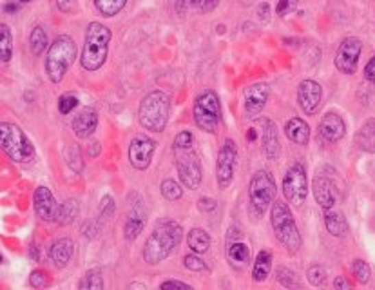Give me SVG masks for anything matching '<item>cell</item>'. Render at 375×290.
Listing matches in <instances>:
<instances>
[{"label": "cell", "mask_w": 375, "mask_h": 290, "mask_svg": "<svg viewBox=\"0 0 375 290\" xmlns=\"http://www.w3.org/2000/svg\"><path fill=\"white\" fill-rule=\"evenodd\" d=\"M183 229L176 221H163L152 230L143 245V260L147 265L162 263L182 243Z\"/></svg>", "instance_id": "cell-1"}, {"label": "cell", "mask_w": 375, "mask_h": 290, "mask_svg": "<svg viewBox=\"0 0 375 290\" xmlns=\"http://www.w3.org/2000/svg\"><path fill=\"white\" fill-rule=\"evenodd\" d=\"M111 42V29L100 22H91L86 29L84 51H82V67L86 71H98L107 58Z\"/></svg>", "instance_id": "cell-2"}, {"label": "cell", "mask_w": 375, "mask_h": 290, "mask_svg": "<svg viewBox=\"0 0 375 290\" xmlns=\"http://www.w3.org/2000/svg\"><path fill=\"white\" fill-rule=\"evenodd\" d=\"M270 223H272V229H274L276 236L281 241L285 249L289 250L290 254H295L298 250L301 249V239L300 230H298V225H295V219L292 216V210L289 209V205L278 200L272 204V210H270Z\"/></svg>", "instance_id": "cell-3"}, {"label": "cell", "mask_w": 375, "mask_h": 290, "mask_svg": "<svg viewBox=\"0 0 375 290\" xmlns=\"http://www.w3.org/2000/svg\"><path fill=\"white\" fill-rule=\"evenodd\" d=\"M171 98L163 91H152L143 98L138 109V120L143 129L152 132H162L169 122Z\"/></svg>", "instance_id": "cell-4"}, {"label": "cell", "mask_w": 375, "mask_h": 290, "mask_svg": "<svg viewBox=\"0 0 375 290\" xmlns=\"http://www.w3.org/2000/svg\"><path fill=\"white\" fill-rule=\"evenodd\" d=\"M76 58V44L71 36L60 35L51 44L46 58V73L53 84L64 80L67 69L73 66Z\"/></svg>", "instance_id": "cell-5"}, {"label": "cell", "mask_w": 375, "mask_h": 290, "mask_svg": "<svg viewBox=\"0 0 375 290\" xmlns=\"http://www.w3.org/2000/svg\"><path fill=\"white\" fill-rule=\"evenodd\" d=\"M0 142L4 153L15 163H29L35 158V147L16 123H0Z\"/></svg>", "instance_id": "cell-6"}, {"label": "cell", "mask_w": 375, "mask_h": 290, "mask_svg": "<svg viewBox=\"0 0 375 290\" xmlns=\"http://www.w3.org/2000/svg\"><path fill=\"white\" fill-rule=\"evenodd\" d=\"M194 120L202 131L205 132H216L221 123V104H219V97L213 89L199 93L196 100H194Z\"/></svg>", "instance_id": "cell-7"}, {"label": "cell", "mask_w": 375, "mask_h": 290, "mask_svg": "<svg viewBox=\"0 0 375 290\" xmlns=\"http://www.w3.org/2000/svg\"><path fill=\"white\" fill-rule=\"evenodd\" d=\"M276 193H278L276 182L270 176L269 171H258V173L254 174L249 185V198L250 207H252L256 216L261 218L267 213L270 205L274 204Z\"/></svg>", "instance_id": "cell-8"}, {"label": "cell", "mask_w": 375, "mask_h": 290, "mask_svg": "<svg viewBox=\"0 0 375 290\" xmlns=\"http://www.w3.org/2000/svg\"><path fill=\"white\" fill-rule=\"evenodd\" d=\"M283 194L289 200V204L300 207L304 204L309 194V182H306V169L303 163L295 162L287 171L283 178Z\"/></svg>", "instance_id": "cell-9"}, {"label": "cell", "mask_w": 375, "mask_h": 290, "mask_svg": "<svg viewBox=\"0 0 375 290\" xmlns=\"http://www.w3.org/2000/svg\"><path fill=\"white\" fill-rule=\"evenodd\" d=\"M174 154H176V169L182 184L187 189H191V191H196L203 178L202 163L198 160V154L194 153L193 149L174 151Z\"/></svg>", "instance_id": "cell-10"}, {"label": "cell", "mask_w": 375, "mask_h": 290, "mask_svg": "<svg viewBox=\"0 0 375 290\" xmlns=\"http://www.w3.org/2000/svg\"><path fill=\"white\" fill-rule=\"evenodd\" d=\"M236 162H238V147H236L234 140L227 138L219 149L218 163H216V178H218L219 189H227L232 184Z\"/></svg>", "instance_id": "cell-11"}, {"label": "cell", "mask_w": 375, "mask_h": 290, "mask_svg": "<svg viewBox=\"0 0 375 290\" xmlns=\"http://www.w3.org/2000/svg\"><path fill=\"white\" fill-rule=\"evenodd\" d=\"M361 51H363V42L359 38H355V36L345 38L335 53V67L343 75H354L359 66Z\"/></svg>", "instance_id": "cell-12"}, {"label": "cell", "mask_w": 375, "mask_h": 290, "mask_svg": "<svg viewBox=\"0 0 375 290\" xmlns=\"http://www.w3.org/2000/svg\"><path fill=\"white\" fill-rule=\"evenodd\" d=\"M270 87L267 82H256L252 86L245 87L243 91V114L247 120H254L261 114L269 100Z\"/></svg>", "instance_id": "cell-13"}, {"label": "cell", "mask_w": 375, "mask_h": 290, "mask_svg": "<svg viewBox=\"0 0 375 290\" xmlns=\"http://www.w3.org/2000/svg\"><path fill=\"white\" fill-rule=\"evenodd\" d=\"M154 151H156L154 140L149 136H134L129 143V162L138 171H145L151 165Z\"/></svg>", "instance_id": "cell-14"}, {"label": "cell", "mask_w": 375, "mask_h": 290, "mask_svg": "<svg viewBox=\"0 0 375 290\" xmlns=\"http://www.w3.org/2000/svg\"><path fill=\"white\" fill-rule=\"evenodd\" d=\"M321 98H323V89L317 82L314 80H303L298 89V102L303 109L304 114H315L321 106Z\"/></svg>", "instance_id": "cell-15"}, {"label": "cell", "mask_w": 375, "mask_h": 290, "mask_svg": "<svg viewBox=\"0 0 375 290\" xmlns=\"http://www.w3.org/2000/svg\"><path fill=\"white\" fill-rule=\"evenodd\" d=\"M317 129H319L321 138H323L325 142L335 143L345 136L346 123L345 120H343V117L337 114V112H326L325 117L321 118L319 128Z\"/></svg>", "instance_id": "cell-16"}, {"label": "cell", "mask_w": 375, "mask_h": 290, "mask_svg": "<svg viewBox=\"0 0 375 290\" xmlns=\"http://www.w3.org/2000/svg\"><path fill=\"white\" fill-rule=\"evenodd\" d=\"M33 205H35V213L38 218L44 219V221H55L58 205H56L49 189L36 187L35 194H33Z\"/></svg>", "instance_id": "cell-17"}, {"label": "cell", "mask_w": 375, "mask_h": 290, "mask_svg": "<svg viewBox=\"0 0 375 290\" xmlns=\"http://www.w3.org/2000/svg\"><path fill=\"white\" fill-rule=\"evenodd\" d=\"M98 128V112L93 107L82 109L75 118H73V131L78 138H89Z\"/></svg>", "instance_id": "cell-18"}, {"label": "cell", "mask_w": 375, "mask_h": 290, "mask_svg": "<svg viewBox=\"0 0 375 290\" xmlns=\"http://www.w3.org/2000/svg\"><path fill=\"white\" fill-rule=\"evenodd\" d=\"M312 191H314L315 202L323 207V209H334L335 202H337V193H335V185L325 176H317L312 182Z\"/></svg>", "instance_id": "cell-19"}, {"label": "cell", "mask_w": 375, "mask_h": 290, "mask_svg": "<svg viewBox=\"0 0 375 290\" xmlns=\"http://www.w3.org/2000/svg\"><path fill=\"white\" fill-rule=\"evenodd\" d=\"M73 252H75V243H73V239L60 238L51 245L49 258L56 269H64V267H67L69 261H71Z\"/></svg>", "instance_id": "cell-20"}, {"label": "cell", "mask_w": 375, "mask_h": 290, "mask_svg": "<svg viewBox=\"0 0 375 290\" xmlns=\"http://www.w3.org/2000/svg\"><path fill=\"white\" fill-rule=\"evenodd\" d=\"M261 125H263L261 140H263L265 156L269 160H278L279 151H281V147H279L278 128H276V123L270 122V120H261Z\"/></svg>", "instance_id": "cell-21"}, {"label": "cell", "mask_w": 375, "mask_h": 290, "mask_svg": "<svg viewBox=\"0 0 375 290\" xmlns=\"http://www.w3.org/2000/svg\"><path fill=\"white\" fill-rule=\"evenodd\" d=\"M355 145L365 153L375 154V118H368L354 136Z\"/></svg>", "instance_id": "cell-22"}, {"label": "cell", "mask_w": 375, "mask_h": 290, "mask_svg": "<svg viewBox=\"0 0 375 290\" xmlns=\"http://www.w3.org/2000/svg\"><path fill=\"white\" fill-rule=\"evenodd\" d=\"M285 134H287L290 142L298 143V145H309L310 142L309 123L301 120V118H290L287 125H285Z\"/></svg>", "instance_id": "cell-23"}, {"label": "cell", "mask_w": 375, "mask_h": 290, "mask_svg": "<svg viewBox=\"0 0 375 290\" xmlns=\"http://www.w3.org/2000/svg\"><path fill=\"white\" fill-rule=\"evenodd\" d=\"M270 270H272V254H270L269 250H261L256 256V261H254L252 280L256 283H263L270 276Z\"/></svg>", "instance_id": "cell-24"}, {"label": "cell", "mask_w": 375, "mask_h": 290, "mask_svg": "<svg viewBox=\"0 0 375 290\" xmlns=\"http://www.w3.org/2000/svg\"><path fill=\"white\" fill-rule=\"evenodd\" d=\"M325 225L330 234L337 236V238H343L348 232L346 219L343 218V214L334 209H325Z\"/></svg>", "instance_id": "cell-25"}, {"label": "cell", "mask_w": 375, "mask_h": 290, "mask_svg": "<svg viewBox=\"0 0 375 290\" xmlns=\"http://www.w3.org/2000/svg\"><path fill=\"white\" fill-rule=\"evenodd\" d=\"M227 256H228V261H230L234 267L243 269V267H247L250 261L249 245L241 243V241H238V243H232L230 247H228Z\"/></svg>", "instance_id": "cell-26"}, {"label": "cell", "mask_w": 375, "mask_h": 290, "mask_svg": "<svg viewBox=\"0 0 375 290\" xmlns=\"http://www.w3.org/2000/svg\"><path fill=\"white\" fill-rule=\"evenodd\" d=\"M187 243L193 252L196 254H205L210 247V236L203 229H193L187 234Z\"/></svg>", "instance_id": "cell-27"}, {"label": "cell", "mask_w": 375, "mask_h": 290, "mask_svg": "<svg viewBox=\"0 0 375 290\" xmlns=\"http://www.w3.org/2000/svg\"><path fill=\"white\" fill-rule=\"evenodd\" d=\"M76 216H78V202L76 200H66V202L58 204L55 221L58 225H67L71 223Z\"/></svg>", "instance_id": "cell-28"}, {"label": "cell", "mask_w": 375, "mask_h": 290, "mask_svg": "<svg viewBox=\"0 0 375 290\" xmlns=\"http://www.w3.org/2000/svg\"><path fill=\"white\" fill-rule=\"evenodd\" d=\"M143 227H145V216L138 213V210H134L125 221L123 234H125L127 239H136L138 236H140V232L143 230Z\"/></svg>", "instance_id": "cell-29"}, {"label": "cell", "mask_w": 375, "mask_h": 290, "mask_svg": "<svg viewBox=\"0 0 375 290\" xmlns=\"http://www.w3.org/2000/svg\"><path fill=\"white\" fill-rule=\"evenodd\" d=\"M29 46L31 51L35 56H40L44 53V49L47 47V35L46 29L42 26H35L29 35Z\"/></svg>", "instance_id": "cell-30"}, {"label": "cell", "mask_w": 375, "mask_h": 290, "mask_svg": "<svg viewBox=\"0 0 375 290\" xmlns=\"http://www.w3.org/2000/svg\"><path fill=\"white\" fill-rule=\"evenodd\" d=\"M78 289L80 290H101L104 289V278H101V270L95 269L84 274L78 281Z\"/></svg>", "instance_id": "cell-31"}, {"label": "cell", "mask_w": 375, "mask_h": 290, "mask_svg": "<svg viewBox=\"0 0 375 290\" xmlns=\"http://www.w3.org/2000/svg\"><path fill=\"white\" fill-rule=\"evenodd\" d=\"M127 0H95V8L104 16H114L123 10Z\"/></svg>", "instance_id": "cell-32"}, {"label": "cell", "mask_w": 375, "mask_h": 290, "mask_svg": "<svg viewBox=\"0 0 375 290\" xmlns=\"http://www.w3.org/2000/svg\"><path fill=\"white\" fill-rule=\"evenodd\" d=\"M0 33H2V42H0V55H2V62H10L11 55H13V36H11L10 27L2 24L0 26Z\"/></svg>", "instance_id": "cell-33"}, {"label": "cell", "mask_w": 375, "mask_h": 290, "mask_svg": "<svg viewBox=\"0 0 375 290\" xmlns=\"http://www.w3.org/2000/svg\"><path fill=\"white\" fill-rule=\"evenodd\" d=\"M160 191H162L163 198L169 200V202H176V200H180L183 196L182 185L178 184V182H174V180H171V178L163 180Z\"/></svg>", "instance_id": "cell-34"}, {"label": "cell", "mask_w": 375, "mask_h": 290, "mask_svg": "<svg viewBox=\"0 0 375 290\" xmlns=\"http://www.w3.org/2000/svg\"><path fill=\"white\" fill-rule=\"evenodd\" d=\"M352 274H354V278L359 281L361 285H366L368 280H370V267H368L365 260H355L352 263Z\"/></svg>", "instance_id": "cell-35"}, {"label": "cell", "mask_w": 375, "mask_h": 290, "mask_svg": "<svg viewBox=\"0 0 375 290\" xmlns=\"http://www.w3.org/2000/svg\"><path fill=\"white\" fill-rule=\"evenodd\" d=\"M276 278L283 287L290 289V287H298V278H295L294 270L287 269V267H278L276 269Z\"/></svg>", "instance_id": "cell-36"}, {"label": "cell", "mask_w": 375, "mask_h": 290, "mask_svg": "<svg viewBox=\"0 0 375 290\" xmlns=\"http://www.w3.org/2000/svg\"><path fill=\"white\" fill-rule=\"evenodd\" d=\"M306 278L312 287H323L326 281V272L321 265H312L306 272Z\"/></svg>", "instance_id": "cell-37"}, {"label": "cell", "mask_w": 375, "mask_h": 290, "mask_svg": "<svg viewBox=\"0 0 375 290\" xmlns=\"http://www.w3.org/2000/svg\"><path fill=\"white\" fill-rule=\"evenodd\" d=\"M76 106H78V97L73 93H66L58 98V109H60L62 114H69Z\"/></svg>", "instance_id": "cell-38"}, {"label": "cell", "mask_w": 375, "mask_h": 290, "mask_svg": "<svg viewBox=\"0 0 375 290\" xmlns=\"http://www.w3.org/2000/svg\"><path fill=\"white\" fill-rule=\"evenodd\" d=\"M29 285L33 289H46L49 285V276L46 270H33L29 276Z\"/></svg>", "instance_id": "cell-39"}, {"label": "cell", "mask_w": 375, "mask_h": 290, "mask_svg": "<svg viewBox=\"0 0 375 290\" xmlns=\"http://www.w3.org/2000/svg\"><path fill=\"white\" fill-rule=\"evenodd\" d=\"M194 145V136L189 131H182L174 138V151H182V149H193Z\"/></svg>", "instance_id": "cell-40"}, {"label": "cell", "mask_w": 375, "mask_h": 290, "mask_svg": "<svg viewBox=\"0 0 375 290\" xmlns=\"http://www.w3.org/2000/svg\"><path fill=\"white\" fill-rule=\"evenodd\" d=\"M183 265H185L189 270H193V272H202V270L207 269L202 258H198L196 254L185 256V258H183Z\"/></svg>", "instance_id": "cell-41"}, {"label": "cell", "mask_w": 375, "mask_h": 290, "mask_svg": "<svg viewBox=\"0 0 375 290\" xmlns=\"http://www.w3.org/2000/svg\"><path fill=\"white\" fill-rule=\"evenodd\" d=\"M295 5H298V0H279L276 5V13L279 16H287L295 10Z\"/></svg>", "instance_id": "cell-42"}, {"label": "cell", "mask_w": 375, "mask_h": 290, "mask_svg": "<svg viewBox=\"0 0 375 290\" xmlns=\"http://www.w3.org/2000/svg\"><path fill=\"white\" fill-rule=\"evenodd\" d=\"M114 210H117L114 200H112L111 196H104V200H101V204H100L101 218H109L111 214H114Z\"/></svg>", "instance_id": "cell-43"}, {"label": "cell", "mask_w": 375, "mask_h": 290, "mask_svg": "<svg viewBox=\"0 0 375 290\" xmlns=\"http://www.w3.org/2000/svg\"><path fill=\"white\" fill-rule=\"evenodd\" d=\"M216 202H214L213 198H202L198 202V207L199 210H203V213H213L214 209H216Z\"/></svg>", "instance_id": "cell-44"}, {"label": "cell", "mask_w": 375, "mask_h": 290, "mask_svg": "<svg viewBox=\"0 0 375 290\" xmlns=\"http://www.w3.org/2000/svg\"><path fill=\"white\" fill-rule=\"evenodd\" d=\"M365 78L368 82H374L375 84V56H372L368 64L365 66Z\"/></svg>", "instance_id": "cell-45"}, {"label": "cell", "mask_w": 375, "mask_h": 290, "mask_svg": "<svg viewBox=\"0 0 375 290\" xmlns=\"http://www.w3.org/2000/svg\"><path fill=\"white\" fill-rule=\"evenodd\" d=\"M162 289H191V285H187V283H183V281H178V280H169V281H163L162 283Z\"/></svg>", "instance_id": "cell-46"}, {"label": "cell", "mask_w": 375, "mask_h": 290, "mask_svg": "<svg viewBox=\"0 0 375 290\" xmlns=\"http://www.w3.org/2000/svg\"><path fill=\"white\" fill-rule=\"evenodd\" d=\"M185 8H189V10H203V5H205V2L207 0H180Z\"/></svg>", "instance_id": "cell-47"}, {"label": "cell", "mask_w": 375, "mask_h": 290, "mask_svg": "<svg viewBox=\"0 0 375 290\" xmlns=\"http://www.w3.org/2000/svg\"><path fill=\"white\" fill-rule=\"evenodd\" d=\"M56 5H58L60 11H64V13H69L71 10H75V0H56Z\"/></svg>", "instance_id": "cell-48"}, {"label": "cell", "mask_w": 375, "mask_h": 290, "mask_svg": "<svg viewBox=\"0 0 375 290\" xmlns=\"http://www.w3.org/2000/svg\"><path fill=\"white\" fill-rule=\"evenodd\" d=\"M334 289H337V290H346V289H350V283H348V280H346V278H343V276H339V278H335V281H334Z\"/></svg>", "instance_id": "cell-49"}, {"label": "cell", "mask_w": 375, "mask_h": 290, "mask_svg": "<svg viewBox=\"0 0 375 290\" xmlns=\"http://www.w3.org/2000/svg\"><path fill=\"white\" fill-rule=\"evenodd\" d=\"M218 2L219 0H207V2H205V5H203L202 11H213L214 8L218 5Z\"/></svg>", "instance_id": "cell-50"}, {"label": "cell", "mask_w": 375, "mask_h": 290, "mask_svg": "<svg viewBox=\"0 0 375 290\" xmlns=\"http://www.w3.org/2000/svg\"><path fill=\"white\" fill-rule=\"evenodd\" d=\"M269 4H261V19H263V21H269Z\"/></svg>", "instance_id": "cell-51"}, {"label": "cell", "mask_w": 375, "mask_h": 290, "mask_svg": "<svg viewBox=\"0 0 375 290\" xmlns=\"http://www.w3.org/2000/svg\"><path fill=\"white\" fill-rule=\"evenodd\" d=\"M249 140L250 142H254V140H256V129H249Z\"/></svg>", "instance_id": "cell-52"}, {"label": "cell", "mask_w": 375, "mask_h": 290, "mask_svg": "<svg viewBox=\"0 0 375 290\" xmlns=\"http://www.w3.org/2000/svg\"><path fill=\"white\" fill-rule=\"evenodd\" d=\"M19 2H31V0H19Z\"/></svg>", "instance_id": "cell-53"}]
</instances>
